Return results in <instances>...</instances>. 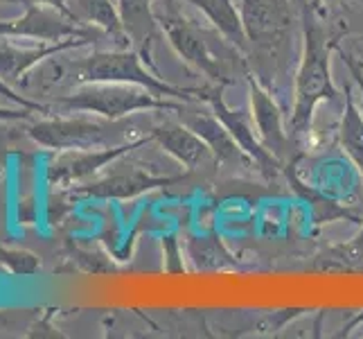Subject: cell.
I'll list each match as a JSON object with an SVG mask.
<instances>
[{
  "label": "cell",
  "instance_id": "obj_1",
  "mask_svg": "<svg viewBox=\"0 0 363 339\" xmlns=\"http://www.w3.org/2000/svg\"><path fill=\"white\" fill-rule=\"evenodd\" d=\"M332 48L334 41L320 11L303 5V57L294 80V107L289 116V136L294 143L311 131L314 113L320 102H334L336 86L332 80Z\"/></svg>",
  "mask_w": 363,
  "mask_h": 339
},
{
  "label": "cell",
  "instance_id": "obj_2",
  "mask_svg": "<svg viewBox=\"0 0 363 339\" xmlns=\"http://www.w3.org/2000/svg\"><path fill=\"white\" fill-rule=\"evenodd\" d=\"M240 16L248 41V55L275 61L289 41L294 11L289 0H240Z\"/></svg>",
  "mask_w": 363,
  "mask_h": 339
},
{
  "label": "cell",
  "instance_id": "obj_3",
  "mask_svg": "<svg viewBox=\"0 0 363 339\" xmlns=\"http://www.w3.org/2000/svg\"><path fill=\"white\" fill-rule=\"evenodd\" d=\"M86 77L89 80H102V82H118V84H138L143 89L152 91L156 95H165L174 99H201L206 93V86H172L158 75L149 72L140 57L133 53H113V55H95L86 64Z\"/></svg>",
  "mask_w": 363,
  "mask_h": 339
},
{
  "label": "cell",
  "instance_id": "obj_4",
  "mask_svg": "<svg viewBox=\"0 0 363 339\" xmlns=\"http://www.w3.org/2000/svg\"><path fill=\"white\" fill-rule=\"evenodd\" d=\"M158 21L162 25V32L167 34L172 48L177 50V55L185 64H190L199 72H203L212 84H221V86L233 84L226 64L212 53L206 36L199 32V28H194L177 9H167Z\"/></svg>",
  "mask_w": 363,
  "mask_h": 339
},
{
  "label": "cell",
  "instance_id": "obj_5",
  "mask_svg": "<svg viewBox=\"0 0 363 339\" xmlns=\"http://www.w3.org/2000/svg\"><path fill=\"white\" fill-rule=\"evenodd\" d=\"M246 80H248V93H250V113H253V124H255L259 141L286 168V177H291L289 168L296 161L294 156L296 143L284 127L282 109L253 75H248Z\"/></svg>",
  "mask_w": 363,
  "mask_h": 339
},
{
  "label": "cell",
  "instance_id": "obj_6",
  "mask_svg": "<svg viewBox=\"0 0 363 339\" xmlns=\"http://www.w3.org/2000/svg\"><path fill=\"white\" fill-rule=\"evenodd\" d=\"M223 89L226 86H221V84H215V86H206V93H203V102L210 104L212 113L226 124V129L233 134V138L237 143H240V147L244 149V152L253 158L255 163V168L262 172V174H267V177H278V174H286V168L282 166V163L275 158L269 149L262 145L259 141V136L255 131V127H250V124L244 120V116L240 111H235L230 109L226 102H223Z\"/></svg>",
  "mask_w": 363,
  "mask_h": 339
},
{
  "label": "cell",
  "instance_id": "obj_7",
  "mask_svg": "<svg viewBox=\"0 0 363 339\" xmlns=\"http://www.w3.org/2000/svg\"><path fill=\"white\" fill-rule=\"evenodd\" d=\"M77 104L84 109H91L97 113H104L108 118H118L124 113L143 111V109H158V111H183L185 99H167L165 95H156L152 91L131 89V86H104V89H95L77 97Z\"/></svg>",
  "mask_w": 363,
  "mask_h": 339
},
{
  "label": "cell",
  "instance_id": "obj_8",
  "mask_svg": "<svg viewBox=\"0 0 363 339\" xmlns=\"http://www.w3.org/2000/svg\"><path fill=\"white\" fill-rule=\"evenodd\" d=\"M183 122L190 127L192 131H196L203 141L210 145L212 154H215L217 166H233V168H255L253 158H250L244 149L240 147V143L235 141L233 134L226 129L215 113L210 111H190L185 104V109L181 111Z\"/></svg>",
  "mask_w": 363,
  "mask_h": 339
},
{
  "label": "cell",
  "instance_id": "obj_9",
  "mask_svg": "<svg viewBox=\"0 0 363 339\" xmlns=\"http://www.w3.org/2000/svg\"><path fill=\"white\" fill-rule=\"evenodd\" d=\"M154 138L160 143V147L177 158L187 172H196L201 168L217 166L215 154L210 145L203 141L196 131H192L187 124L165 122L154 129Z\"/></svg>",
  "mask_w": 363,
  "mask_h": 339
},
{
  "label": "cell",
  "instance_id": "obj_10",
  "mask_svg": "<svg viewBox=\"0 0 363 339\" xmlns=\"http://www.w3.org/2000/svg\"><path fill=\"white\" fill-rule=\"evenodd\" d=\"M190 5L196 9H201L206 18L215 25V28L223 34L235 50L248 55V41H246V32L242 25L240 9L233 5V0H187Z\"/></svg>",
  "mask_w": 363,
  "mask_h": 339
},
{
  "label": "cell",
  "instance_id": "obj_11",
  "mask_svg": "<svg viewBox=\"0 0 363 339\" xmlns=\"http://www.w3.org/2000/svg\"><path fill=\"white\" fill-rule=\"evenodd\" d=\"M339 141L343 152L354 163L363 179V113L357 107V97L352 86H345V104H343V118L339 129Z\"/></svg>",
  "mask_w": 363,
  "mask_h": 339
},
{
  "label": "cell",
  "instance_id": "obj_12",
  "mask_svg": "<svg viewBox=\"0 0 363 339\" xmlns=\"http://www.w3.org/2000/svg\"><path fill=\"white\" fill-rule=\"evenodd\" d=\"M154 0H122V18L124 28L135 41L149 43L156 32V16L152 11Z\"/></svg>",
  "mask_w": 363,
  "mask_h": 339
},
{
  "label": "cell",
  "instance_id": "obj_13",
  "mask_svg": "<svg viewBox=\"0 0 363 339\" xmlns=\"http://www.w3.org/2000/svg\"><path fill=\"white\" fill-rule=\"evenodd\" d=\"M86 3V9H89V14L99 23L104 25L108 30H120V21L116 16V9L111 7L108 0H84Z\"/></svg>",
  "mask_w": 363,
  "mask_h": 339
},
{
  "label": "cell",
  "instance_id": "obj_14",
  "mask_svg": "<svg viewBox=\"0 0 363 339\" xmlns=\"http://www.w3.org/2000/svg\"><path fill=\"white\" fill-rule=\"evenodd\" d=\"M303 310H282V312H273V315H267L264 319H262L259 323V330H264V333H275V330H280L282 325L294 319L296 315H300Z\"/></svg>",
  "mask_w": 363,
  "mask_h": 339
},
{
  "label": "cell",
  "instance_id": "obj_15",
  "mask_svg": "<svg viewBox=\"0 0 363 339\" xmlns=\"http://www.w3.org/2000/svg\"><path fill=\"white\" fill-rule=\"evenodd\" d=\"M219 242L215 240H208V237H201V258H203V262H199V267H203V269H208V267H212V269H217V267H223V262L221 260H217L219 258Z\"/></svg>",
  "mask_w": 363,
  "mask_h": 339
},
{
  "label": "cell",
  "instance_id": "obj_16",
  "mask_svg": "<svg viewBox=\"0 0 363 339\" xmlns=\"http://www.w3.org/2000/svg\"><path fill=\"white\" fill-rule=\"evenodd\" d=\"M341 59H343V64L347 66L350 77H352V82L357 84L359 95L363 99V64H361V59H354L352 55H345V53H341Z\"/></svg>",
  "mask_w": 363,
  "mask_h": 339
},
{
  "label": "cell",
  "instance_id": "obj_17",
  "mask_svg": "<svg viewBox=\"0 0 363 339\" xmlns=\"http://www.w3.org/2000/svg\"><path fill=\"white\" fill-rule=\"evenodd\" d=\"M350 249L354 251V258H363V233H361V235L357 237V240H354V244L350 247Z\"/></svg>",
  "mask_w": 363,
  "mask_h": 339
},
{
  "label": "cell",
  "instance_id": "obj_18",
  "mask_svg": "<svg viewBox=\"0 0 363 339\" xmlns=\"http://www.w3.org/2000/svg\"><path fill=\"white\" fill-rule=\"evenodd\" d=\"M323 3H336V0H323Z\"/></svg>",
  "mask_w": 363,
  "mask_h": 339
},
{
  "label": "cell",
  "instance_id": "obj_19",
  "mask_svg": "<svg viewBox=\"0 0 363 339\" xmlns=\"http://www.w3.org/2000/svg\"><path fill=\"white\" fill-rule=\"evenodd\" d=\"M361 64H363V59H361Z\"/></svg>",
  "mask_w": 363,
  "mask_h": 339
}]
</instances>
